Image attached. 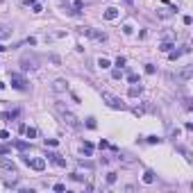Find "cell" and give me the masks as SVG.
<instances>
[{
    "label": "cell",
    "instance_id": "obj_1",
    "mask_svg": "<svg viewBox=\"0 0 193 193\" xmlns=\"http://www.w3.org/2000/svg\"><path fill=\"white\" fill-rule=\"evenodd\" d=\"M102 100H105L111 109H125V102L121 100V98H116L114 93H109V91H102Z\"/></svg>",
    "mask_w": 193,
    "mask_h": 193
},
{
    "label": "cell",
    "instance_id": "obj_2",
    "mask_svg": "<svg viewBox=\"0 0 193 193\" xmlns=\"http://www.w3.org/2000/svg\"><path fill=\"white\" fill-rule=\"evenodd\" d=\"M21 66H23V70H36L39 68L36 55H23V57H21Z\"/></svg>",
    "mask_w": 193,
    "mask_h": 193
},
{
    "label": "cell",
    "instance_id": "obj_3",
    "mask_svg": "<svg viewBox=\"0 0 193 193\" xmlns=\"http://www.w3.org/2000/svg\"><path fill=\"white\" fill-rule=\"evenodd\" d=\"M79 32H82V34H87V36H91L93 41H107V34H105V32H98V30H91V27H79Z\"/></svg>",
    "mask_w": 193,
    "mask_h": 193
},
{
    "label": "cell",
    "instance_id": "obj_4",
    "mask_svg": "<svg viewBox=\"0 0 193 193\" xmlns=\"http://www.w3.org/2000/svg\"><path fill=\"white\" fill-rule=\"evenodd\" d=\"M9 77H11V87L16 89V91H27V82L21 75H16V73H9Z\"/></svg>",
    "mask_w": 193,
    "mask_h": 193
},
{
    "label": "cell",
    "instance_id": "obj_5",
    "mask_svg": "<svg viewBox=\"0 0 193 193\" xmlns=\"http://www.w3.org/2000/svg\"><path fill=\"white\" fill-rule=\"evenodd\" d=\"M62 118H64V123L68 125V127H73V130H77V127H79V123H77V118H75V116L70 114L68 109H62Z\"/></svg>",
    "mask_w": 193,
    "mask_h": 193
},
{
    "label": "cell",
    "instance_id": "obj_6",
    "mask_svg": "<svg viewBox=\"0 0 193 193\" xmlns=\"http://www.w3.org/2000/svg\"><path fill=\"white\" fill-rule=\"evenodd\" d=\"M143 93V87H141V82H132V87L127 89V96L130 98H139Z\"/></svg>",
    "mask_w": 193,
    "mask_h": 193
},
{
    "label": "cell",
    "instance_id": "obj_7",
    "mask_svg": "<svg viewBox=\"0 0 193 193\" xmlns=\"http://www.w3.org/2000/svg\"><path fill=\"white\" fill-rule=\"evenodd\" d=\"M48 159L53 161L55 166H59V168H64V166H66V159H64L62 155H57V152H48Z\"/></svg>",
    "mask_w": 193,
    "mask_h": 193
},
{
    "label": "cell",
    "instance_id": "obj_8",
    "mask_svg": "<svg viewBox=\"0 0 193 193\" xmlns=\"http://www.w3.org/2000/svg\"><path fill=\"white\" fill-rule=\"evenodd\" d=\"M30 168H34V170H43L45 168V159L43 157H36V159H30V164H27Z\"/></svg>",
    "mask_w": 193,
    "mask_h": 193
},
{
    "label": "cell",
    "instance_id": "obj_9",
    "mask_svg": "<svg viewBox=\"0 0 193 193\" xmlns=\"http://www.w3.org/2000/svg\"><path fill=\"white\" fill-rule=\"evenodd\" d=\"M66 89H68V82H66V79H55L53 82V91H57V93H62Z\"/></svg>",
    "mask_w": 193,
    "mask_h": 193
},
{
    "label": "cell",
    "instance_id": "obj_10",
    "mask_svg": "<svg viewBox=\"0 0 193 193\" xmlns=\"http://www.w3.org/2000/svg\"><path fill=\"white\" fill-rule=\"evenodd\" d=\"M191 75H193V66H184V68L180 70V79H182V82H189Z\"/></svg>",
    "mask_w": 193,
    "mask_h": 193
},
{
    "label": "cell",
    "instance_id": "obj_11",
    "mask_svg": "<svg viewBox=\"0 0 193 193\" xmlns=\"http://www.w3.org/2000/svg\"><path fill=\"white\" fill-rule=\"evenodd\" d=\"M105 18H107V21H116V18H118V9H116V7H109L105 11Z\"/></svg>",
    "mask_w": 193,
    "mask_h": 193
},
{
    "label": "cell",
    "instance_id": "obj_12",
    "mask_svg": "<svg viewBox=\"0 0 193 193\" xmlns=\"http://www.w3.org/2000/svg\"><path fill=\"white\" fill-rule=\"evenodd\" d=\"M0 166L5 168V170H11V173H16V166H14V161H9V159H0Z\"/></svg>",
    "mask_w": 193,
    "mask_h": 193
},
{
    "label": "cell",
    "instance_id": "obj_13",
    "mask_svg": "<svg viewBox=\"0 0 193 193\" xmlns=\"http://www.w3.org/2000/svg\"><path fill=\"white\" fill-rule=\"evenodd\" d=\"M11 145H14L16 150H23V152L30 148V143H25V141H11Z\"/></svg>",
    "mask_w": 193,
    "mask_h": 193
},
{
    "label": "cell",
    "instance_id": "obj_14",
    "mask_svg": "<svg viewBox=\"0 0 193 193\" xmlns=\"http://www.w3.org/2000/svg\"><path fill=\"white\" fill-rule=\"evenodd\" d=\"M9 36H11V30H9L7 25H0V41H2V39H9Z\"/></svg>",
    "mask_w": 193,
    "mask_h": 193
},
{
    "label": "cell",
    "instance_id": "obj_15",
    "mask_svg": "<svg viewBox=\"0 0 193 193\" xmlns=\"http://www.w3.org/2000/svg\"><path fill=\"white\" fill-rule=\"evenodd\" d=\"M143 182H145V184H152V182H155V173H152V170H145V173H143Z\"/></svg>",
    "mask_w": 193,
    "mask_h": 193
},
{
    "label": "cell",
    "instance_id": "obj_16",
    "mask_svg": "<svg viewBox=\"0 0 193 193\" xmlns=\"http://www.w3.org/2000/svg\"><path fill=\"white\" fill-rule=\"evenodd\" d=\"M82 152H84V155H91V152H93V145H91V143H89V141H84V143H82Z\"/></svg>",
    "mask_w": 193,
    "mask_h": 193
},
{
    "label": "cell",
    "instance_id": "obj_17",
    "mask_svg": "<svg viewBox=\"0 0 193 193\" xmlns=\"http://www.w3.org/2000/svg\"><path fill=\"white\" fill-rule=\"evenodd\" d=\"M170 48H173V41H164V43L159 45V50H161V53H168Z\"/></svg>",
    "mask_w": 193,
    "mask_h": 193
},
{
    "label": "cell",
    "instance_id": "obj_18",
    "mask_svg": "<svg viewBox=\"0 0 193 193\" xmlns=\"http://www.w3.org/2000/svg\"><path fill=\"white\" fill-rule=\"evenodd\" d=\"M98 66H100V68H109L111 64H109V59H105V57H100V59H98Z\"/></svg>",
    "mask_w": 193,
    "mask_h": 193
},
{
    "label": "cell",
    "instance_id": "obj_19",
    "mask_svg": "<svg viewBox=\"0 0 193 193\" xmlns=\"http://www.w3.org/2000/svg\"><path fill=\"white\" fill-rule=\"evenodd\" d=\"M82 7H84V5H82L79 0H75V2H73V14H79V11H82Z\"/></svg>",
    "mask_w": 193,
    "mask_h": 193
},
{
    "label": "cell",
    "instance_id": "obj_20",
    "mask_svg": "<svg viewBox=\"0 0 193 193\" xmlns=\"http://www.w3.org/2000/svg\"><path fill=\"white\" fill-rule=\"evenodd\" d=\"M180 55H182V50H168V57H170V62H175Z\"/></svg>",
    "mask_w": 193,
    "mask_h": 193
},
{
    "label": "cell",
    "instance_id": "obj_21",
    "mask_svg": "<svg viewBox=\"0 0 193 193\" xmlns=\"http://www.w3.org/2000/svg\"><path fill=\"white\" fill-rule=\"evenodd\" d=\"M25 134H27V139H34V136H36V130H34V127H25Z\"/></svg>",
    "mask_w": 193,
    "mask_h": 193
},
{
    "label": "cell",
    "instance_id": "obj_22",
    "mask_svg": "<svg viewBox=\"0 0 193 193\" xmlns=\"http://www.w3.org/2000/svg\"><path fill=\"white\" fill-rule=\"evenodd\" d=\"M116 180H118L116 173H109V175H107V184H116Z\"/></svg>",
    "mask_w": 193,
    "mask_h": 193
},
{
    "label": "cell",
    "instance_id": "obj_23",
    "mask_svg": "<svg viewBox=\"0 0 193 193\" xmlns=\"http://www.w3.org/2000/svg\"><path fill=\"white\" fill-rule=\"evenodd\" d=\"M87 127L89 130H96V118H87Z\"/></svg>",
    "mask_w": 193,
    "mask_h": 193
},
{
    "label": "cell",
    "instance_id": "obj_24",
    "mask_svg": "<svg viewBox=\"0 0 193 193\" xmlns=\"http://www.w3.org/2000/svg\"><path fill=\"white\" fill-rule=\"evenodd\" d=\"M148 143L155 145V143H161V139H159V136H148Z\"/></svg>",
    "mask_w": 193,
    "mask_h": 193
},
{
    "label": "cell",
    "instance_id": "obj_25",
    "mask_svg": "<svg viewBox=\"0 0 193 193\" xmlns=\"http://www.w3.org/2000/svg\"><path fill=\"white\" fill-rule=\"evenodd\" d=\"M145 73H148V75H155V66H152V64H145Z\"/></svg>",
    "mask_w": 193,
    "mask_h": 193
},
{
    "label": "cell",
    "instance_id": "obj_26",
    "mask_svg": "<svg viewBox=\"0 0 193 193\" xmlns=\"http://www.w3.org/2000/svg\"><path fill=\"white\" fill-rule=\"evenodd\" d=\"M0 139H2V141H9V132L7 130H0Z\"/></svg>",
    "mask_w": 193,
    "mask_h": 193
},
{
    "label": "cell",
    "instance_id": "obj_27",
    "mask_svg": "<svg viewBox=\"0 0 193 193\" xmlns=\"http://www.w3.org/2000/svg\"><path fill=\"white\" fill-rule=\"evenodd\" d=\"M159 16H161V18H168V16H170V11H168V9H159Z\"/></svg>",
    "mask_w": 193,
    "mask_h": 193
},
{
    "label": "cell",
    "instance_id": "obj_28",
    "mask_svg": "<svg viewBox=\"0 0 193 193\" xmlns=\"http://www.w3.org/2000/svg\"><path fill=\"white\" fill-rule=\"evenodd\" d=\"M116 66H118V68H123V66H125V57H118V59H116Z\"/></svg>",
    "mask_w": 193,
    "mask_h": 193
},
{
    "label": "cell",
    "instance_id": "obj_29",
    "mask_svg": "<svg viewBox=\"0 0 193 193\" xmlns=\"http://www.w3.org/2000/svg\"><path fill=\"white\" fill-rule=\"evenodd\" d=\"M121 75H123V73H121V68H116L114 73H111V77H114V79H121Z\"/></svg>",
    "mask_w": 193,
    "mask_h": 193
},
{
    "label": "cell",
    "instance_id": "obj_30",
    "mask_svg": "<svg viewBox=\"0 0 193 193\" xmlns=\"http://www.w3.org/2000/svg\"><path fill=\"white\" fill-rule=\"evenodd\" d=\"M127 79H130V82H141L139 75H134V73H130V75H127Z\"/></svg>",
    "mask_w": 193,
    "mask_h": 193
},
{
    "label": "cell",
    "instance_id": "obj_31",
    "mask_svg": "<svg viewBox=\"0 0 193 193\" xmlns=\"http://www.w3.org/2000/svg\"><path fill=\"white\" fill-rule=\"evenodd\" d=\"M50 62H53V64H59V62H62V59H59L57 55H50Z\"/></svg>",
    "mask_w": 193,
    "mask_h": 193
},
{
    "label": "cell",
    "instance_id": "obj_32",
    "mask_svg": "<svg viewBox=\"0 0 193 193\" xmlns=\"http://www.w3.org/2000/svg\"><path fill=\"white\" fill-rule=\"evenodd\" d=\"M25 127H27L25 123H18V132H21V134H25Z\"/></svg>",
    "mask_w": 193,
    "mask_h": 193
},
{
    "label": "cell",
    "instance_id": "obj_33",
    "mask_svg": "<svg viewBox=\"0 0 193 193\" xmlns=\"http://www.w3.org/2000/svg\"><path fill=\"white\" fill-rule=\"evenodd\" d=\"M45 145H57V139H45Z\"/></svg>",
    "mask_w": 193,
    "mask_h": 193
},
{
    "label": "cell",
    "instance_id": "obj_34",
    "mask_svg": "<svg viewBox=\"0 0 193 193\" xmlns=\"http://www.w3.org/2000/svg\"><path fill=\"white\" fill-rule=\"evenodd\" d=\"M5 50H7V48H5V45H2V43H0V53H5Z\"/></svg>",
    "mask_w": 193,
    "mask_h": 193
},
{
    "label": "cell",
    "instance_id": "obj_35",
    "mask_svg": "<svg viewBox=\"0 0 193 193\" xmlns=\"http://www.w3.org/2000/svg\"><path fill=\"white\" fill-rule=\"evenodd\" d=\"M2 89H5V82H0V91H2Z\"/></svg>",
    "mask_w": 193,
    "mask_h": 193
}]
</instances>
